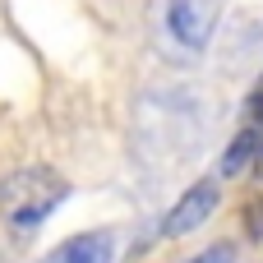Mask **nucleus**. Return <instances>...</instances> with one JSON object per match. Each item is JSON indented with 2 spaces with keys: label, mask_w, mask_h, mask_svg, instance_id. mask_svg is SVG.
<instances>
[{
  "label": "nucleus",
  "mask_w": 263,
  "mask_h": 263,
  "mask_svg": "<svg viewBox=\"0 0 263 263\" xmlns=\"http://www.w3.org/2000/svg\"><path fill=\"white\" fill-rule=\"evenodd\" d=\"M65 199H69V180L51 166H23L0 180V217L14 236H32Z\"/></svg>",
  "instance_id": "1"
},
{
  "label": "nucleus",
  "mask_w": 263,
  "mask_h": 263,
  "mask_svg": "<svg viewBox=\"0 0 263 263\" xmlns=\"http://www.w3.org/2000/svg\"><path fill=\"white\" fill-rule=\"evenodd\" d=\"M222 0H157L153 23H157V46L166 60H199L217 32Z\"/></svg>",
  "instance_id": "2"
},
{
  "label": "nucleus",
  "mask_w": 263,
  "mask_h": 263,
  "mask_svg": "<svg viewBox=\"0 0 263 263\" xmlns=\"http://www.w3.org/2000/svg\"><path fill=\"white\" fill-rule=\"evenodd\" d=\"M217 199H222V185H217V180H199V185H190V190L171 203V213L162 217V240H180V236L199 231V227L217 213Z\"/></svg>",
  "instance_id": "3"
},
{
  "label": "nucleus",
  "mask_w": 263,
  "mask_h": 263,
  "mask_svg": "<svg viewBox=\"0 0 263 263\" xmlns=\"http://www.w3.org/2000/svg\"><path fill=\"white\" fill-rule=\"evenodd\" d=\"M111 259H116V231H83L42 254V263H111Z\"/></svg>",
  "instance_id": "4"
},
{
  "label": "nucleus",
  "mask_w": 263,
  "mask_h": 263,
  "mask_svg": "<svg viewBox=\"0 0 263 263\" xmlns=\"http://www.w3.org/2000/svg\"><path fill=\"white\" fill-rule=\"evenodd\" d=\"M259 153H263V120H245V129L236 134V143L222 157V176H240Z\"/></svg>",
  "instance_id": "5"
},
{
  "label": "nucleus",
  "mask_w": 263,
  "mask_h": 263,
  "mask_svg": "<svg viewBox=\"0 0 263 263\" xmlns=\"http://www.w3.org/2000/svg\"><path fill=\"white\" fill-rule=\"evenodd\" d=\"M190 263H236V245H213V250L194 254Z\"/></svg>",
  "instance_id": "6"
},
{
  "label": "nucleus",
  "mask_w": 263,
  "mask_h": 263,
  "mask_svg": "<svg viewBox=\"0 0 263 263\" xmlns=\"http://www.w3.org/2000/svg\"><path fill=\"white\" fill-rule=\"evenodd\" d=\"M0 263H9V259H5V254H0Z\"/></svg>",
  "instance_id": "7"
}]
</instances>
